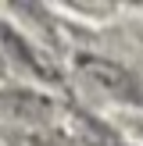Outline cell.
<instances>
[{
  "label": "cell",
  "instance_id": "obj_1",
  "mask_svg": "<svg viewBox=\"0 0 143 146\" xmlns=\"http://www.w3.org/2000/svg\"><path fill=\"white\" fill-rule=\"evenodd\" d=\"M82 71L90 78H97L104 89H111V93H118V96H132V100H143L140 93H136V82L125 75V71L118 68V64H111V61H104V57H82Z\"/></svg>",
  "mask_w": 143,
  "mask_h": 146
}]
</instances>
